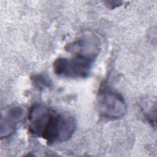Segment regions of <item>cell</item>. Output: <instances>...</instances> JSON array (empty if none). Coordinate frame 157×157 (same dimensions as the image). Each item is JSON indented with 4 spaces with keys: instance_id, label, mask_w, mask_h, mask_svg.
Listing matches in <instances>:
<instances>
[{
    "instance_id": "obj_4",
    "label": "cell",
    "mask_w": 157,
    "mask_h": 157,
    "mask_svg": "<svg viewBox=\"0 0 157 157\" xmlns=\"http://www.w3.org/2000/svg\"><path fill=\"white\" fill-rule=\"evenodd\" d=\"M101 41L93 34L82 36L75 41L66 45L65 49L75 56L82 58L94 63L101 51Z\"/></svg>"
},
{
    "instance_id": "obj_2",
    "label": "cell",
    "mask_w": 157,
    "mask_h": 157,
    "mask_svg": "<svg viewBox=\"0 0 157 157\" xmlns=\"http://www.w3.org/2000/svg\"><path fill=\"white\" fill-rule=\"evenodd\" d=\"M96 105L99 114L110 120L122 118L127 109L123 96L117 91L104 86L99 90Z\"/></svg>"
},
{
    "instance_id": "obj_7",
    "label": "cell",
    "mask_w": 157,
    "mask_h": 157,
    "mask_svg": "<svg viewBox=\"0 0 157 157\" xmlns=\"http://www.w3.org/2000/svg\"><path fill=\"white\" fill-rule=\"evenodd\" d=\"M31 80L34 86L39 89H43L45 87H49L52 83L48 77L42 74L33 75L31 77Z\"/></svg>"
},
{
    "instance_id": "obj_3",
    "label": "cell",
    "mask_w": 157,
    "mask_h": 157,
    "mask_svg": "<svg viewBox=\"0 0 157 157\" xmlns=\"http://www.w3.org/2000/svg\"><path fill=\"white\" fill-rule=\"evenodd\" d=\"M93 62L78 56L69 59L59 57L53 64V71L64 78H85L88 76Z\"/></svg>"
},
{
    "instance_id": "obj_8",
    "label": "cell",
    "mask_w": 157,
    "mask_h": 157,
    "mask_svg": "<svg viewBox=\"0 0 157 157\" xmlns=\"http://www.w3.org/2000/svg\"><path fill=\"white\" fill-rule=\"evenodd\" d=\"M122 1H105V6L110 9H115L120 6H121V4H122Z\"/></svg>"
},
{
    "instance_id": "obj_5",
    "label": "cell",
    "mask_w": 157,
    "mask_h": 157,
    "mask_svg": "<svg viewBox=\"0 0 157 157\" xmlns=\"http://www.w3.org/2000/svg\"><path fill=\"white\" fill-rule=\"evenodd\" d=\"M25 110L20 106L12 107L2 112L1 119V137H7L13 134L17 124L22 120Z\"/></svg>"
},
{
    "instance_id": "obj_1",
    "label": "cell",
    "mask_w": 157,
    "mask_h": 157,
    "mask_svg": "<svg viewBox=\"0 0 157 157\" xmlns=\"http://www.w3.org/2000/svg\"><path fill=\"white\" fill-rule=\"evenodd\" d=\"M76 128L75 119L67 113H51L44 125L40 137L48 145L67 140L73 135Z\"/></svg>"
},
{
    "instance_id": "obj_6",
    "label": "cell",
    "mask_w": 157,
    "mask_h": 157,
    "mask_svg": "<svg viewBox=\"0 0 157 157\" xmlns=\"http://www.w3.org/2000/svg\"><path fill=\"white\" fill-rule=\"evenodd\" d=\"M52 110L46 106L36 104L33 105L28 113V128L33 134L40 136L44 124L47 120Z\"/></svg>"
}]
</instances>
